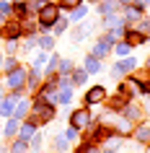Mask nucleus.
<instances>
[{"mask_svg": "<svg viewBox=\"0 0 150 153\" xmlns=\"http://www.w3.org/2000/svg\"><path fill=\"white\" fill-rule=\"evenodd\" d=\"M26 109H29V104H26V101H21V104L16 106V120H21V117H24V114H26Z\"/></svg>", "mask_w": 150, "mask_h": 153, "instance_id": "obj_22", "label": "nucleus"}, {"mask_svg": "<svg viewBox=\"0 0 150 153\" xmlns=\"http://www.w3.org/2000/svg\"><path fill=\"white\" fill-rule=\"evenodd\" d=\"M52 26H55V31H65V29H67V21L62 18V21H55Z\"/></svg>", "mask_w": 150, "mask_h": 153, "instance_id": "obj_27", "label": "nucleus"}, {"mask_svg": "<svg viewBox=\"0 0 150 153\" xmlns=\"http://www.w3.org/2000/svg\"><path fill=\"white\" fill-rule=\"evenodd\" d=\"M57 13H60V8L57 5H41L39 8V24H41V29H47V26H52L57 21Z\"/></svg>", "mask_w": 150, "mask_h": 153, "instance_id": "obj_1", "label": "nucleus"}, {"mask_svg": "<svg viewBox=\"0 0 150 153\" xmlns=\"http://www.w3.org/2000/svg\"><path fill=\"white\" fill-rule=\"evenodd\" d=\"M41 65H47V55H44V52H39V55L34 57V70H39Z\"/></svg>", "mask_w": 150, "mask_h": 153, "instance_id": "obj_19", "label": "nucleus"}, {"mask_svg": "<svg viewBox=\"0 0 150 153\" xmlns=\"http://www.w3.org/2000/svg\"><path fill=\"white\" fill-rule=\"evenodd\" d=\"M98 10H101V16H111V13H117V3L106 0V3H101V5H98Z\"/></svg>", "mask_w": 150, "mask_h": 153, "instance_id": "obj_10", "label": "nucleus"}, {"mask_svg": "<svg viewBox=\"0 0 150 153\" xmlns=\"http://www.w3.org/2000/svg\"><path fill=\"white\" fill-rule=\"evenodd\" d=\"M34 3H36V5H39V8H41V5H47L49 0H34Z\"/></svg>", "mask_w": 150, "mask_h": 153, "instance_id": "obj_31", "label": "nucleus"}, {"mask_svg": "<svg viewBox=\"0 0 150 153\" xmlns=\"http://www.w3.org/2000/svg\"><path fill=\"white\" fill-rule=\"evenodd\" d=\"M78 153H98V151H96V148H80Z\"/></svg>", "mask_w": 150, "mask_h": 153, "instance_id": "obj_30", "label": "nucleus"}, {"mask_svg": "<svg viewBox=\"0 0 150 153\" xmlns=\"http://www.w3.org/2000/svg\"><path fill=\"white\" fill-rule=\"evenodd\" d=\"M122 24H124V16H119V13H111V16L103 21L106 29H117V26H122Z\"/></svg>", "mask_w": 150, "mask_h": 153, "instance_id": "obj_7", "label": "nucleus"}, {"mask_svg": "<svg viewBox=\"0 0 150 153\" xmlns=\"http://www.w3.org/2000/svg\"><path fill=\"white\" fill-rule=\"evenodd\" d=\"M60 70H62V75H67V73H72V62H70V60H65V62L60 65Z\"/></svg>", "mask_w": 150, "mask_h": 153, "instance_id": "obj_26", "label": "nucleus"}, {"mask_svg": "<svg viewBox=\"0 0 150 153\" xmlns=\"http://www.w3.org/2000/svg\"><path fill=\"white\" fill-rule=\"evenodd\" d=\"M16 3H26V0H16Z\"/></svg>", "mask_w": 150, "mask_h": 153, "instance_id": "obj_34", "label": "nucleus"}, {"mask_svg": "<svg viewBox=\"0 0 150 153\" xmlns=\"http://www.w3.org/2000/svg\"><path fill=\"white\" fill-rule=\"evenodd\" d=\"M16 130H18V120H16V117H13V120L8 122V127H5V135H13Z\"/></svg>", "mask_w": 150, "mask_h": 153, "instance_id": "obj_21", "label": "nucleus"}, {"mask_svg": "<svg viewBox=\"0 0 150 153\" xmlns=\"http://www.w3.org/2000/svg\"><path fill=\"white\" fill-rule=\"evenodd\" d=\"M86 78H88V73H86V70H72V83H75V86L86 83Z\"/></svg>", "mask_w": 150, "mask_h": 153, "instance_id": "obj_15", "label": "nucleus"}, {"mask_svg": "<svg viewBox=\"0 0 150 153\" xmlns=\"http://www.w3.org/2000/svg\"><path fill=\"white\" fill-rule=\"evenodd\" d=\"M109 49H111V44L101 39V42H98V44L93 47V57H106V55H109Z\"/></svg>", "mask_w": 150, "mask_h": 153, "instance_id": "obj_8", "label": "nucleus"}, {"mask_svg": "<svg viewBox=\"0 0 150 153\" xmlns=\"http://www.w3.org/2000/svg\"><path fill=\"white\" fill-rule=\"evenodd\" d=\"M0 65H3V57H0Z\"/></svg>", "mask_w": 150, "mask_h": 153, "instance_id": "obj_35", "label": "nucleus"}, {"mask_svg": "<svg viewBox=\"0 0 150 153\" xmlns=\"http://www.w3.org/2000/svg\"><path fill=\"white\" fill-rule=\"evenodd\" d=\"M88 3H101V0H88Z\"/></svg>", "mask_w": 150, "mask_h": 153, "instance_id": "obj_33", "label": "nucleus"}, {"mask_svg": "<svg viewBox=\"0 0 150 153\" xmlns=\"http://www.w3.org/2000/svg\"><path fill=\"white\" fill-rule=\"evenodd\" d=\"M65 137H67V140H78V130H75V127H70L67 132H65Z\"/></svg>", "mask_w": 150, "mask_h": 153, "instance_id": "obj_28", "label": "nucleus"}, {"mask_svg": "<svg viewBox=\"0 0 150 153\" xmlns=\"http://www.w3.org/2000/svg\"><path fill=\"white\" fill-rule=\"evenodd\" d=\"M134 137H137L140 143H150V127H137L134 130Z\"/></svg>", "mask_w": 150, "mask_h": 153, "instance_id": "obj_13", "label": "nucleus"}, {"mask_svg": "<svg viewBox=\"0 0 150 153\" xmlns=\"http://www.w3.org/2000/svg\"><path fill=\"white\" fill-rule=\"evenodd\" d=\"M134 60L132 57H129V60H122V62H117L114 65V68H111V75H114V78H122V75H124V73H129V70H134Z\"/></svg>", "mask_w": 150, "mask_h": 153, "instance_id": "obj_4", "label": "nucleus"}, {"mask_svg": "<svg viewBox=\"0 0 150 153\" xmlns=\"http://www.w3.org/2000/svg\"><path fill=\"white\" fill-rule=\"evenodd\" d=\"M5 86L13 88V91H18L21 86H26V70H24V68H13L10 75H8V81H5Z\"/></svg>", "mask_w": 150, "mask_h": 153, "instance_id": "obj_3", "label": "nucleus"}, {"mask_svg": "<svg viewBox=\"0 0 150 153\" xmlns=\"http://www.w3.org/2000/svg\"><path fill=\"white\" fill-rule=\"evenodd\" d=\"M65 148H67V140H65L62 135H57V137H55V151L60 153V151H65Z\"/></svg>", "mask_w": 150, "mask_h": 153, "instance_id": "obj_20", "label": "nucleus"}, {"mask_svg": "<svg viewBox=\"0 0 150 153\" xmlns=\"http://www.w3.org/2000/svg\"><path fill=\"white\" fill-rule=\"evenodd\" d=\"M103 153H117V151H114V148H109V151H103Z\"/></svg>", "mask_w": 150, "mask_h": 153, "instance_id": "obj_32", "label": "nucleus"}, {"mask_svg": "<svg viewBox=\"0 0 150 153\" xmlns=\"http://www.w3.org/2000/svg\"><path fill=\"white\" fill-rule=\"evenodd\" d=\"M129 44H127V42H122V44H117V49H114V52H117V55H127V52H129Z\"/></svg>", "mask_w": 150, "mask_h": 153, "instance_id": "obj_24", "label": "nucleus"}, {"mask_svg": "<svg viewBox=\"0 0 150 153\" xmlns=\"http://www.w3.org/2000/svg\"><path fill=\"white\" fill-rule=\"evenodd\" d=\"M148 65H150V60H148Z\"/></svg>", "mask_w": 150, "mask_h": 153, "instance_id": "obj_36", "label": "nucleus"}, {"mask_svg": "<svg viewBox=\"0 0 150 153\" xmlns=\"http://www.w3.org/2000/svg\"><path fill=\"white\" fill-rule=\"evenodd\" d=\"M124 36H129V39H127L129 47H132V44H142V42L148 39V36H142V31H124Z\"/></svg>", "mask_w": 150, "mask_h": 153, "instance_id": "obj_9", "label": "nucleus"}, {"mask_svg": "<svg viewBox=\"0 0 150 153\" xmlns=\"http://www.w3.org/2000/svg\"><path fill=\"white\" fill-rule=\"evenodd\" d=\"M103 99H106V91H103L101 86H96V88H91L86 94V101H88V104H98V101H103Z\"/></svg>", "mask_w": 150, "mask_h": 153, "instance_id": "obj_6", "label": "nucleus"}, {"mask_svg": "<svg viewBox=\"0 0 150 153\" xmlns=\"http://www.w3.org/2000/svg\"><path fill=\"white\" fill-rule=\"evenodd\" d=\"M142 13H140V8H127L124 10V21H137Z\"/></svg>", "mask_w": 150, "mask_h": 153, "instance_id": "obj_16", "label": "nucleus"}, {"mask_svg": "<svg viewBox=\"0 0 150 153\" xmlns=\"http://www.w3.org/2000/svg\"><path fill=\"white\" fill-rule=\"evenodd\" d=\"M119 143H122V140H119V137H117V135H114V137H111V140H109V148H117V145H119Z\"/></svg>", "mask_w": 150, "mask_h": 153, "instance_id": "obj_29", "label": "nucleus"}, {"mask_svg": "<svg viewBox=\"0 0 150 153\" xmlns=\"http://www.w3.org/2000/svg\"><path fill=\"white\" fill-rule=\"evenodd\" d=\"M75 5H80V0H62V3H60V8H75Z\"/></svg>", "mask_w": 150, "mask_h": 153, "instance_id": "obj_25", "label": "nucleus"}, {"mask_svg": "<svg viewBox=\"0 0 150 153\" xmlns=\"http://www.w3.org/2000/svg\"><path fill=\"white\" fill-rule=\"evenodd\" d=\"M26 151V140H21V137H18L16 143H13V153H24Z\"/></svg>", "mask_w": 150, "mask_h": 153, "instance_id": "obj_23", "label": "nucleus"}, {"mask_svg": "<svg viewBox=\"0 0 150 153\" xmlns=\"http://www.w3.org/2000/svg\"><path fill=\"white\" fill-rule=\"evenodd\" d=\"M36 42L41 44V49H52V47H55V39H52V36H39Z\"/></svg>", "mask_w": 150, "mask_h": 153, "instance_id": "obj_18", "label": "nucleus"}, {"mask_svg": "<svg viewBox=\"0 0 150 153\" xmlns=\"http://www.w3.org/2000/svg\"><path fill=\"white\" fill-rule=\"evenodd\" d=\"M91 125V114L86 112V109H78V112H72V127L75 130H83Z\"/></svg>", "mask_w": 150, "mask_h": 153, "instance_id": "obj_5", "label": "nucleus"}, {"mask_svg": "<svg viewBox=\"0 0 150 153\" xmlns=\"http://www.w3.org/2000/svg\"><path fill=\"white\" fill-rule=\"evenodd\" d=\"M13 104H16V96L5 99V101L0 104V114H10V112H13Z\"/></svg>", "mask_w": 150, "mask_h": 153, "instance_id": "obj_14", "label": "nucleus"}, {"mask_svg": "<svg viewBox=\"0 0 150 153\" xmlns=\"http://www.w3.org/2000/svg\"><path fill=\"white\" fill-rule=\"evenodd\" d=\"M52 117H55V109H52L44 99H39L36 106H34V122H49Z\"/></svg>", "mask_w": 150, "mask_h": 153, "instance_id": "obj_2", "label": "nucleus"}, {"mask_svg": "<svg viewBox=\"0 0 150 153\" xmlns=\"http://www.w3.org/2000/svg\"><path fill=\"white\" fill-rule=\"evenodd\" d=\"M29 137H34V122L21 127V140H29Z\"/></svg>", "mask_w": 150, "mask_h": 153, "instance_id": "obj_17", "label": "nucleus"}, {"mask_svg": "<svg viewBox=\"0 0 150 153\" xmlns=\"http://www.w3.org/2000/svg\"><path fill=\"white\" fill-rule=\"evenodd\" d=\"M98 70H101L98 57H88V60H86V73H98Z\"/></svg>", "mask_w": 150, "mask_h": 153, "instance_id": "obj_12", "label": "nucleus"}, {"mask_svg": "<svg viewBox=\"0 0 150 153\" xmlns=\"http://www.w3.org/2000/svg\"><path fill=\"white\" fill-rule=\"evenodd\" d=\"M88 16V8H86V5H75V8H72V21H83V18H86Z\"/></svg>", "mask_w": 150, "mask_h": 153, "instance_id": "obj_11", "label": "nucleus"}]
</instances>
